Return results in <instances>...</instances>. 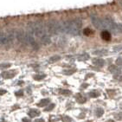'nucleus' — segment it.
Listing matches in <instances>:
<instances>
[{"instance_id":"nucleus-9","label":"nucleus","mask_w":122,"mask_h":122,"mask_svg":"<svg viewBox=\"0 0 122 122\" xmlns=\"http://www.w3.org/2000/svg\"><path fill=\"white\" fill-rule=\"evenodd\" d=\"M92 61H93L94 65L97 66V67H103L105 64V61L101 58H94Z\"/></svg>"},{"instance_id":"nucleus-15","label":"nucleus","mask_w":122,"mask_h":122,"mask_svg":"<svg viewBox=\"0 0 122 122\" xmlns=\"http://www.w3.org/2000/svg\"><path fill=\"white\" fill-rule=\"evenodd\" d=\"M61 59V56H52L49 58V62H56V61H59Z\"/></svg>"},{"instance_id":"nucleus-11","label":"nucleus","mask_w":122,"mask_h":122,"mask_svg":"<svg viewBox=\"0 0 122 122\" xmlns=\"http://www.w3.org/2000/svg\"><path fill=\"white\" fill-rule=\"evenodd\" d=\"M29 115H30L31 118L37 117V116L40 115V111L36 110V109H31V110H30V112H29Z\"/></svg>"},{"instance_id":"nucleus-16","label":"nucleus","mask_w":122,"mask_h":122,"mask_svg":"<svg viewBox=\"0 0 122 122\" xmlns=\"http://www.w3.org/2000/svg\"><path fill=\"white\" fill-rule=\"evenodd\" d=\"M94 53L95 55H99V56H103V55H106L107 52L106 49H101V50H96Z\"/></svg>"},{"instance_id":"nucleus-26","label":"nucleus","mask_w":122,"mask_h":122,"mask_svg":"<svg viewBox=\"0 0 122 122\" xmlns=\"http://www.w3.org/2000/svg\"><path fill=\"white\" fill-rule=\"evenodd\" d=\"M34 122H44V120L43 119H37V120H36Z\"/></svg>"},{"instance_id":"nucleus-10","label":"nucleus","mask_w":122,"mask_h":122,"mask_svg":"<svg viewBox=\"0 0 122 122\" xmlns=\"http://www.w3.org/2000/svg\"><path fill=\"white\" fill-rule=\"evenodd\" d=\"M101 37H102V39L105 41H110L111 40V34L109 33V31L104 30L101 32Z\"/></svg>"},{"instance_id":"nucleus-17","label":"nucleus","mask_w":122,"mask_h":122,"mask_svg":"<svg viewBox=\"0 0 122 122\" xmlns=\"http://www.w3.org/2000/svg\"><path fill=\"white\" fill-rule=\"evenodd\" d=\"M45 77H46V75H34V79H35V80H37V81L42 80V79L45 78Z\"/></svg>"},{"instance_id":"nucleus-3","label":"nucleus","mask_w":122,"mask_h":122,"mask_svg":"<svg viewBox=\"0 0 122 122\" xmlns=\"http://www.w3.org/2000/svg\"><path fill=\"white\" fill-rule=\"evenodd\" d=\"M36 34L33 29L32 24H30L28 26V30L26 32V38H27V42L29 45H30L31 47L34 49H39V45H38L36 39Z\"/></svg>"},{"instance_id":"nucleus-20","label":"nucleus","mask_w":122,"mask_h":122,"mask_svg":"<svg viewBox=\"0 0 122 122\" xmlns=\"http://www.w3.org/2000/svg\"><path fill=\"white\" fill-rule=\"evenodd\" d=\"M83 33H84V35H86V36H90V35H92V34H93V31H92L90 29L87 28V29H85L84 30H83Z\"/></svg>"},{"instance_id":"nucleus-13","label":"nucleus","mask_w":122,"mask_h":122,"mask_svg":"<svg viewBox=\"0 0 122 122\" xmlns=\"http://www.w3.org/2000/svg\"><path fill=\"white\" fill-rule=\"evenodd\" d=\"M109 70L112 72V73H113V74H115V73H120V69L116 67V66H114V65H113V66H110L109 67Z\"/></svg>"},{"instance_id":"nucleus-12","label":"nucleus","mask_w":122,"mask_h":122,"mask_svg":"<svg viewBox=\"0 0 122 122\" xmlns=\"http://www.w3.org/2000/svg\"><path fill=\"white\" fill-rule=\"evenodd\" d=\"M50 102L49 99H42L41 100V101L37 104L38 107H46L47 105H49V103Z\"/></svg>"},{"instance_id":"nucleus-27","label":"nucleus","mask_w":122,"mask_h":122,"mask_svg":"<svg viewBox=\"0 0 122 122\" xmlns=\"http://www.w3.org/2000/svg\"><path fill=\"white\" fill-rule=\"evenodd\" d=\"M23 122H30V120H28V119H26V118H24V119H23Z\"/></svg>"},{"instance_id":"nucleus-22","label":"nucleus","mask_w":122,"mask_h":122,"mask_svg":"<svg viewBox=\"0 0 122 122\" xmlns=\"http://www.w3.org/2000/svg\"><path fill=\"white\" fill-rule=\"evenodd\" d=\"M89 95L90 97H97L99 96V94L97 92H91V93H89Z\"/></svg>"},{"instance_id":"nucleus-4","label":"nucleus","mask_w":122,"mask_h":122,"mask_svg":"<svg viewBox=\"0 0 122 122\" xmlns=\"http://www.w3.org/2000/svg\"><path fill=\"white\" fill-rule=\"evenodd\" d=\"M47 32L50 35H56L61 32L60 24L56 20H50L47 24Z\"/></svg>"},{"instance_id":"nucleus-2","label":"nucleus","mask_w":122,"mask_h":122,"mask_svg":"<svg viewBox=\"0 0 122 122\" xmlns=\"http://www.w3.org/2000/svg\"><path fill=\"white\" fill-rule=\"evenodd\" d=\"M64 32L70 35H78L81 28L82 22L80 18H74L63 22Z\"/></svg>"},{"instance_id":"nucleus-18","label":"nucleus","mask_w":122,"mask_h":122,"mask_svg":"<svg viewBox=\"0 0 122 122\" xmlns=\"http://www.w3.org/2000/svg\"><path fill=\"white\" fill-rule=\"evenodd\" d=\"M85 100H86V99H85L83 96H81V94H77V101H79L80 103H83V102H85Z\"/></svg>"},{"instance_id":"nucleus-25","label":"nucleus","mask_w":122,"mask_h":122,"mask_svg":"<svg viewBox=\"0 0 122 122\" xmlns=\"http://www.w3.org/2000/svg\"><path fill=\"white\" fill-rule=\"evenodd\" d=\"M71 92L70 91H68V90H62L61 91V94H69Z\"/></svg>"},{"instance_id":"nucleus-21","label":"nucleus","mask_w":122,"mask_h":122,"mask_svg":"<svg viewBox=\"0 0 122 122\" xmlns=\"http://www.w3.org/2000/svg\"><path fill=\"white\" fill-rule=\"evenodd\" d=\"M116 64L119 66H122V57H120L116 60Z\"/></svg>"},{"instance_id":"nucleus-8","label":"nucleus","mask_w":122,"mask_h":122,"mask_svg":"<svg viewBox=\"0 0 122 122\" xmlns=\"http://www.w3.org/2000/svg\"><path fill=\"white\" fill-rule=\"evenodd\" d=\"M15 75H16V72L13 70L6 71V72L2 73V77H4L5 79H11L12 77H14Z\"/></svg>"},{"instance_id":"nucleus-28","label":"nucleus","mask_w":122,"mask_h":122,"mask_svg":"<svg viewBox=\"0 0 122 122\" xmlns=\"http://www.w3.org/2000/svg\"><path fill=\"white\" fill-rule=\"evenodd\" d=\"M6 93V90H0V94H5Z\"/></svg>"},{"instance_id":"nucleus-5","label":"nucleus","mask_w":122,"mask_h":122,"mask_svg":"<svg viewBox=\"0 0 122 122\" xmlns=\"http://www.w3.org/2000/svg\"><path fill=\"white\" fill-rule=\"evenodd\" d=\"M102 25H103V29H110L112 30H114L116 23H114V21L109 16H107L102 19Z\"/></svg>"},{"instance_id":"nucleus-14","label":"nucleus","mask_w":122,"mask_h":122,"mask_svg":"<svg viewBox=\"0 0 122 122\" xmlns=\"http://www.w3.org/2000/svg\"><path fill=\"white\" fill-rule=\"evenodd\" d=\"M95 113H96L97 117H101V116H102V114L104 113V110L101 107H98L96 109V111H95Z\"/></svg>"},{"instance_id":"nucleus-23","label":"nucleus","mask_w":122,"mask_h":122,"mask_svg":"<svg viewBox=\"0 0 122 122\" xmlns=\"http://www.w3.org/2000/svg\"><path fill=\"white\" fill-rule=\"evenodd\" d=\"M54 107H55V104H50L49 106V107L45 108V111H51L54 108Z\"/></svg>"},{"instance_id":"nucleus-7","label":"nucleus","mask_w":122,"mask_h":122,"mask_svg":"<svg viewBox=\"0 0 122 122\" xmlns=\"http://www.w3.org/2000/svg\"><path fill=\"white\" fill-rule=\"evenodd\" d=\"M91 21L92 24H94V26L97 29H103V25H102V19L99 18L96 16H91Z\"/></svg>"},{"instance_id":"nucleus-24","label":"nucleus","mask_w":122,"mask_h":122,"mask_svg":"<svg viewBox=\"0 0 122 122\" xmlns=\"http://www.w3.org/2000/svg\"><path fill=\"white\" fill-rule=\"evenodd\" d=\"M70 118L69 117H67V116H64L63 118H62V120H63V122H69L70 121Z\"/></svg>"},{"instance_id":"nucleus-6","label":"nucleus","mask_w":122,"mask_h":122,"mask_svg":"<svg viewBox=\"0 0 122 122\" xmlns=\"http://www.w3.org/2000/svg\"><path fill=\"white\" fill-rule=\"evenodd\" d=\"M16 37L20 43L24 45H28L27 38H26V32H24V30H18L16 31Z\"/></svg>"},{"instance_id":"nucleus-19","label":"nucleus","mask_w":122,"mask_h":122,"mask_svg":"<svg viewBox=\"0 0 122 122\" xmlns=\"http://www.w3.org/2000/svg\"><path fill=\"white\" fill-rule=\"evenodd\" d=\"M11 66L10 63H3L0 64V69H5V68H8Z\"/></svg>"},{"instance_id":"nucleus-1","label":"nucleus","mask_w":122,"mask_h":122,"mask_svg":"<svg viewBox=\"0 0 122 122\" xmlns=\"http://www.w3.org/2000/svg\"><path fill=\"white\" fill-rule=\"evenodd\" d=\"M32 26L33 29H34V31H35L36 36L39 39V41L43 45H49L51 40H50V37L49 36V33L45 30L44 26L42 25V23L36 22V23L32 24Z\"/></svg>"}]
</instances>
